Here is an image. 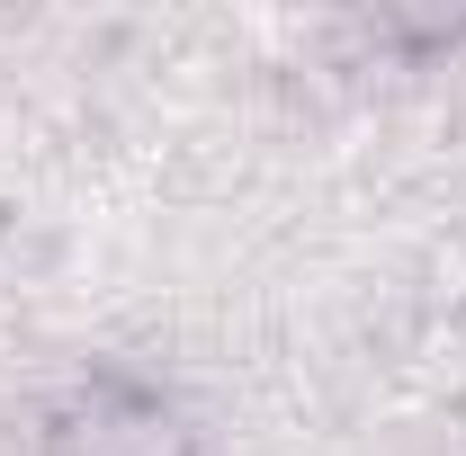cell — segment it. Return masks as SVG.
I'll return each instance as SVG.
<instances>
[{"label": "cell", "mask_w": 466, "mask_h": 456, "mask_svg": "<svg viewBox=\"0 0 466 456\" xmlns=\"http://www.w3.org/2000/svg\"><path fill=\"white\" fill-rule=\"evenodd\" d=\"M421 456H466V430H440V439H431Z\"/></svg>", "instance_id": "obj_2"}, {"label": "cell", "mask_w": 466, "mask_h": 456, "mask_svg": "<svg viewBox=\"0 0 466 456\" xmlns=\"http://www.w3.org/2000/svg\"><path fill=\"white\" fill-rule=\"evenodd\" d=\"M46 456H188V421L135 376H90L55 411Z\"/></svg>", "instance_id": "obj_1"}]
</instances>
